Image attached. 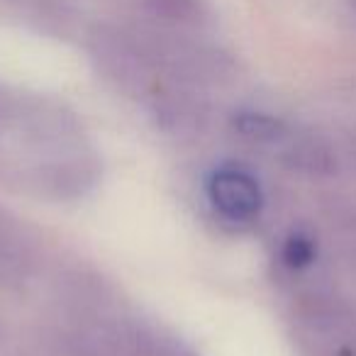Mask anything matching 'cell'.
Listing matches in <instances>:
<instances>
[{
    "instance_id": "cell-1",
    "label": "cell",
    "mask_w": 356,
    "mask_h": 356,
    "mask_svg": "<svg viewBox=\"0 0 356 356\" xmlns=\"http://www.w3.org/2000/svg\"><path fill=\"white\" fill-rule=\"evenodd\" d=\"M0 171L35 198L74 203L98 188L103 161L74 110L17 98L0 103Z\"/></svg>"
},
{
    "instance_id": "cell-2",
    "label": "cell",
    "mask_w": 356,
    "mask_h": 356,
    "mask_svg": "<svg viewBox=\"0 0 356 356\" xmlns=\"http://www.w3.org/2000/svg\"><path fill=\"white\" fill-rule=\"evenodd\" d=\"M88 51L103 79L124 95L149 98L156 90L152 56L132 37L108 27H98L88 40Z\"/></svg>"
},
{
    "instance_id": "cell-3",
    "label": "cell",
    "mask_w": 356,
    "mask_h": 356,
    "mask_svg": "<svg viewBox=\"0 0 356 356\" xmlns=\"http://www.w3.org/2000/svg\"><path fill=\"white\" fill-rule=\"evenodd\" d=\"M205 195L215 215L234 227L257 222L266 203L257 178L244 168L234 166H222L210 173Z\"/></svg>"
},
{
    "instance_id": "cell-4",
    "label": "cell",
    "mask_w": 356,
    "mask_h": 356,
    "mask_svg": "<svg viewBox=\"0 0 356 356\" xmlns=\"http://www.w3.org/2000/svg\"><path fill=\"white\" fill-rule=\"evenodd\" d=\"M149 115L166 137L178 142H191L208 127V105L186 88H156L149 95Z\"/></svg>"
},
{
    "instance_id": "cell-5",
    "label": "cell",
    "mask_w": 356,
    "mask_h": 356,
    "mask_svg": "<svg viewBox=\"0 0 356 356\" xmlns=\"http://www.w3.org/2000/svg\"><path fill=\"white\" fill-rule=\"evenodd\" d=\"M40 259L37 239L8 210L0 208V286L20 288L32 278Z\"/></svg>"
},
{
    "instance_id": "cell-6",
    "label": "cell",
    "mask_w": 356,
    "mask_h": 356,
    "mask_svg": "<svg viewBox=\"0 0 356 356\" xmlns=\"http://www.w3.org/2000/svg\"><path fill=\"white\" fill-rule=\"evenodd\" d=\"M281 166L310 178H332L339 171V154L334 144L320 132L296 127L276 154Z\"/></svg>"
},
{
    "instance_id": "cell-7",
    "label": "cell",
    "mask_w": 356,
    "mask_h": 356,
    "mask_svg": "<svg viewBox=\"0 0 356 356\" xmlns=\"http://www.w3.org/2000/svg\"><path fill=\"white\" fill-rule=\"evenodd\" d=\"M232 127L242 139L276 156L293 134L296 124L286 122L283 118H276L271 113H261V110H239L232 118Z\"/></svg>"
},
{
    "instance_id": "cell-8",
    "label": "cell",
    "mask_w": 356,
    "mask_h": 356,
    "mask_svg": "<svg viewBox=\"0 0 356 356\" xmlns=\"http://www.w3.org/2000/svg\"><path fill=\"white\" fill-rule=\"evenodd\" d=\"M122 356H198L184 339L154 327H132Z\"/></svg>"
},
{
    "instance_id": "cell-9",
    "label": "cell",
    "mask_w": 356,
    "mask_h": 356,
    "mask_svg": "<svg viewBox=\"0 0 356 356\" xmlns=\"http://www.w3.org/2000/svg\"><path fill=\"white\" fill-rule=\"evenodd\" d=\"M325 218L339 252L349 261H356V200L332 195L325 200Z\"/></svg>"
},
{
    "instance_id": "cell-10",
    "label": "cell",
    "mask_w": 356,
    "mask_h": 356,
    "mask_svg": "<svg viewBox=\"0 0 356 356\" xmlns=\"http://www.w3.org/2000/svg\"><path fill=\"white\" fill-rule=\"evenodd\" d=\"M144 6L163 22L184 27H198L208 20L205 0H144Z\"/></svg>"
},
{
    "instance_id": "cell-11",
    "label": "cell",
    "mask_w": 356,
    "mask_h": 356,
    "mask_svg": "<svg viewBox=\"0 0 356 356\" xmlns=\"http://www.w3.org/2000/svg\"><path fill=\"white\" fill-rule=\"evenodd\" d=\"M317 259V242L305 229H293L281 247V261L291 271H305Z\"/></svg>"
},
{
    "instance_id": "cell-12",
    "label": "cell",
    "mask_w": 356,
    "mask_h": 356,
    "mask_svg": "<svg viewBox=\"0 0 356 356\" xmlns=\"http://www.w3.org/2000/svg\"><path fill=\"white\" fill-rule=\"evenodd\" d=\"M344 147H346V152H349L351 161H354V166H356V124L344 134Z\"/></svg>"
},
{
    "instance_id": "cell-13",
    "label": "cell",
    "mask_w": 356,
    "mask_h": 356,
    "mask_svg": "<svg viewBox=\"0 0 356 356\" xmlns=\"http://www.w3.org/2000/svg\"><path fill=\"white\" fill-rule=\"evenodd\" d=\"M351 8H354V10H356V0H351Z\"/></svg>"
},
{
    "instance_id": "cell-14",
    "label": "cell",
    "mask_w": 356,
    "mask_h": 356,
    "mask_svg": "<svg viewBox=\"0 0 356 356\" xmlns=\"http://www.w3.org/2000/svg\"><path fill=\"white\" fill-rule=\"evenodd\" d=\"M0 339H3V327H0Z\"/></svg>"
},
{
    "instance_id": "cell-15",
    "label": "cell",
    "mask_w": 356,
    "mask_h": 356,
    "mask_svg": "<svg viewBox=\"0 0 356 356\" xmlns=\"http://www.w3.org/2000/svg\"><path fill=\"white\" fill-rule=\"evenodd\" d=\"M0 103H3V100H0Z\"/></svg>"
}]
</instances>
